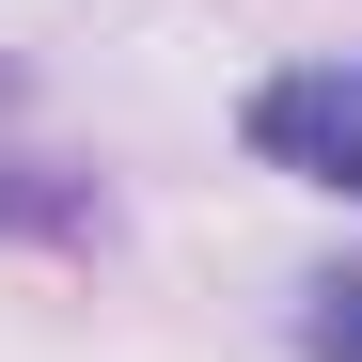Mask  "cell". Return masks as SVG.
<instances>
[{
  "mask_svg": "<svg viewBox=\"0 0 362 362\" xmlns=\"http://www.w3.org/2000/svg\"><path fill=\"white\" fill-rule=\"evenodd\" d=\"M252 158L315 173V189H362V64H299L252 95Z\"/></svg>",
  "mask_w": 362,
  "mask_h": 362,
  "instance_id": "obj_1",
  "label": "cell"
},
{
  "mask_svg": "<svg viewBox=\"0 0 362 362\" xmlns=\"http://www.w3.org/2000/svg\"><path fill=\"white\" fill-rule=\"evenodd\" d=\"M299 362H362V268L346 284H299Z\"/></svg>",
  "mask_w": 362,
  "mask_h": 362,
  "instance_id": "obj_2",
  "label": "cell"
}]
</instances>
